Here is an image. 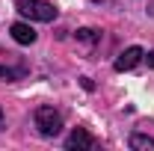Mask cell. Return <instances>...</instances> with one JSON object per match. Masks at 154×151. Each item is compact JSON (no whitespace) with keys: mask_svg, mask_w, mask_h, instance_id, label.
Segmentation results:
<instances>
[{"mask_svg":"<svg viewBox=\"0 0 154 151\" xmlns=\"http://www.w3.org/2000/svg\"><path fill=\"white\" fill-rule=\"evenodd\" d=\"M15 9H18L24 18H30V21H42V24L57 21V6L48 3V0H18Z\"/></svg>","mask_w":154,"mask_h":151,"instance_id":"6da1fadb","label":"cell"},{"mask_svg":"<svg viewBox=\"0 0 154 151\" xmlns=\"http://www.w3.org/2000/svg\"><path fill=\"white\" fill-rule=\"evenodd\" d=\"M33 122H36V128H38L42 136H57L62 131V116L54 107H38L36 113H33Z\"/></svg>","mask_w":154,"mask_h":151,"instance_id":"7a4b0ae2","label":"cell"},{"mask_svg":"<svg viewBox=\"0 0 154 151\" xmlns=\"http://www.w3.org/2000/svg\"><path fill=\"white\" fill-rule=\"evenodd\" d=\"M142 57H145V51H142L139 45H131L128 51H122V54H119V59L113 62V68L119 71V74H122V71H131V68H136V62H139Z\"/></svg>","mask_w":154,"mask_h":151,"instance_id":"3957f363","label":"cell"},{"mask_svg":"<svg viewBox=\"0 0 154 151\" xmlns=\"http://www.w3.org/2000/svg\"><path fill=\"white\" fill-rule=\"evenodd\" d=\"M92 145H95V139H92V133L86 128H74L68 133V139H65V148L68 151H83V148H92Z\"/></svg>","mask_w":154,"mask_h":151,"instance_id":"277c9868","label":"cell"},{"mask_svg":"<svg viewBox=\"0 0 154 151\" xmlns=\"http://www.w3.org/2000/svg\"><path fill=\"white\" fill-rule=\"evenodd\" d=\"M9 33H12V39H15L18 45H33V42H36V30H33L30 24H24V21H15V24L9 27Z\"/></svg>","mask_w":154,"mask_h":151,"instance_id":"5b68a950","label":"cell"},{"mask_svg":"<svg viewBox=\"0 0 154 151\" xmlns=\"http://www.w3.org/2000/svg\"><path fill=\"white\" fill-rule=\"evenodd\" d=\"M131 148L134 151H154V139L145 133H134L131 136Z\"/></svg>","mask_w":154,"mask_h":151,"instance_id":"8992f818","label":"cell"},{"mask_svg":"<svg viewBox=\"0 0 154 151\" xmlns=\"http://www.w3.org/2000/svg\"><path fill=\"white\" fill-rule=\"evenodd\" d=\"M77 42L95 45V42H101V33H98V30H92V27H83V30H77Z\"/></svg>","mask_w":154,"mask_h":151,"instance_id":"52a82bcc","label":"cell"},{"mask_svg":"<svg viewBox=\"0 0 154 151\" xmlns=\"http://www.w3.org/2000/svg\"><path fill=\"white\" fill-rule=\"evenodd\" d=\"M0 77H3V80H21V77H24V68H3V65H0Z\"/></svg>","mask_w":154,"mask_h":151,"instance_id":"ba28073f","label":"cell"},{"mask_svg":"<svg viewBox=\"0 0 154 151\" xmlns=\"http://www.w3.org/2000/svg\"><path fill=\"white\" fill-rule=\"evenodd\" d=\"M80 83H83V89H86V92H92V89H95V83H92V80H89V77H83V80H80Z\"/></svg>","mask_w":154,"mask_h":151,"instance_id":"9c48e42d","label":"cell"},{"mask_svg":"<svg viewBox=\"0 0 154 151\" xmlns=\"http://www.w3.org/2000/svg\"><path fill=\"white\" fill-rule=\"evenodd\" d=\"M145 62H148V68H154V51L148 54V57H145Z\"/></svg>","mask_w":154,"mask_h":151,"instance_id":"30bf717a","label":"cell"},{"mask_svg":"<svg viewBox=\"0 0 154 151\" xmlns=\"http://www.w3.org/2000/svg\"><path fill=\"white\" fill-rule=\"evenodd\" d=\"M0 119H3V110H0Z\"/></svg>","mask_w":154,"mask_h":151,"instance_id":"8fae6325","label":"cell"}]
</instances>
